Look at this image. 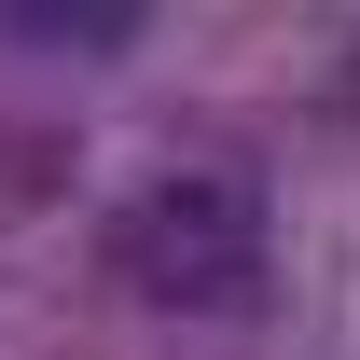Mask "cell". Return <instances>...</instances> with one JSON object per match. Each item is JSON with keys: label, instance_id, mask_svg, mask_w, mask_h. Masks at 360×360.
Segmentation results:
<instances>
[{"label": "cell", "instance_id": "7a4b0ae2", "mask_svg": "<svg viewBox=\"0 0 360 360\" xmlns=\"http://www.w3.org/2000/svg\"><path fill=\"white\" fill-rule=\"evenodd\" d=\"M0 42H14V56H139L153 14H139V0H14Z\"/></svg>", "mask_w": 360, "mask_h": 360}, {"label": "cell", "instance_id": "3957f363", "mask_svg": "<svg viewBox=\"0 0 360 360\" xmlns=\"http://www.w3.org/2000/svg\"><path fill=\"white\" fill-rule=\"evenodd\" d=\"M347 56H360V42H347Z\"/></svg>", "mask_w": 360, "mask_h": 360}, {"label": "cell", "instance_id": "6da1fadb", "mask_svg": "<svg viewBox=\"0 0 360 360\" xmlns=\"http://www.w3.org/2000/svg\"><path fill=\"white\" fill-rule=\"evenodd\" d=\"M264 250H277L264 180H236V167H167L111 208V277L167 319H236L264 291Z\"/></svg>", "mask_w": 360, "mask_h": 360}]
</instances>
